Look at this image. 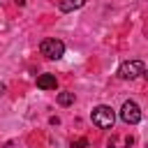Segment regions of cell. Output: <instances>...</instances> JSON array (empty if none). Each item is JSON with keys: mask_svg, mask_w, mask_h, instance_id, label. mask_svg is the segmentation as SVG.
Returning a JSON list of instances; mask_svg holds the SVG:
<instances>
[{"mask_svg": "<svg viewBox=\"0 0 148 148\" xmlns=\"http://www.w3.org/2000/svg\"><path fill=\"white\" fill-rule=\"evenodd\" d=\"M90 120H92L99 130H111V127H113V123H116V113H113V109H111V106L99 104V106H95V109H92Z\"/></svg>", "mask_w": 148, "mask_h": 148, "instance_id": "6da1fadb", "label": "cell"}, {"mask_svg": "<svg viewBox=\"0 0 148 148\" xmlns=\"http://www.w3.org/2000/svg\"><path fill=\"white\" fill-rule=\"evenodd\" d=\"M39 51H42V56H46L49 60H60V58L65 56V44H62L60 39H56V37H46V39H42Z\"/></svg>", "mask_w": 148, "mask_h": 148, "instance_id": "7a4b0ae2", "label": "cell"}, {"mask_svg": "<svg viewBox=\"0 0 148 148\" xmlns=\"http://www.w3.org/2000/svg\"><path fill=\"white\" fill-rule=\"evenodd\" d=\"M143 62L141 60H125L123 65H120V69H118V74H120V79H136V76H141L143 74Z\"/></svg>", "mask_w": 148, "mask_h": 148, "instance_id": "3957f363", "label": "cell"}, {"mask_svg": "<svg viewBox=\"0 0 148 148\" xmlns=\"http://www.w3.org/2000/svg\"><path fill=\"white\" fill-rule=\"evenodd\" d=\"M120 118H123V123H127V125H136V123L141 120V109H139V104L132 102V99H127V102L123 104V109H120Z\"/></svg>", "mask_w": 148, "mask_h": 148, "instance_id": "277c9868", "label": "cell"}, {"mask_svg": "<svg viewBox=\"0 0 148 148\" xmlns=\"http://www.w3.org/2000/svg\"><path fill=\"white\" fill-rule=\"evenodd\" d=\"M37 88H42V90H56L58 88L56 74H39L37 76Z\"/></svg>", "mask_w": 148, "mask_h": 148, "instance_id": "5b68a950", "label": "cell"}, {"mask_svg": "<svg viewBox=\"0 0 148 148\" xmlns=\"http://www.w3.org/2000/svg\"><path fill=\"white\" fill-rule=\"evenodd\" d=\"M83 5H86V0H60L58 2L60 12H74V9H81Z\"/></svg>", "mask_w": 148, "mask_h": 148, "instance_id": "8992f818", "label": "cell"}, {"mask_svg": "<svg viewBox=\"0 0 148 148\" xmlns=\"http://www.w3.org/2000/svg\"><path fill=\"white\" fill-rule=\"evenodd\" d=\"M72 102H74V92H67V90L65 92H58V104L60 106H69Z\"/></svg>", "mask_w": 148, "mask_h": 148, "instance_id": "52a82bcc", "label": "cell"}, {"mask_svg": "<svg viewBox=\"0 0 148 148\" xmlns=\"http://www.w3.org/2000/svg\"><path fill=\"white\" fill-rule=\"evenodd\" d=\"M106 148H120V139H118V136H111V139L106 141Z\"/></svg>", "mask_w": 148, "mask_h": 148, "instance_id": "ba28073f", "label": "cell"}, {"mask_svg": "<svg viewBox=\"0 0 148 148\" xmlns=\"http://www.w3.org/2000/svg\"><path fill=\"white\" fill-rule=\"evenodd\" d=\"M72 148H86V139H79V141H72Z\"/></svg>", "mask_w": 148, "mask_h": 148, "instance_id": "9c48e42d", "label": "cell"}, {"mask_svg": "<svg viewBox=\"0 0 148 148\" xmlns=\"http://www.w3.org/2000/svg\"><path fill=\"white\" fill-rule=\"evenodd\" d=\"M5 90H7V86H5V83H0V95H2Z\"/></svg>", "mask_w": 148, "mask_h": 148, "instance_id": "30bf717a", "label": "cell"}, {"mask_svg": "<svg viewBox=\"0 0 148 148\" xmlns=\"http://www.w3.org/2000/svg\"><path fill=\"white\" fill-rule=\"evenodd\" d=\"M143 76H146V79H148V69H143Z\"/></svg>", "mask_w": 148, "mask_h": 148, "instance_id": "8fae6325", "label": "cell"}]
</instances>
